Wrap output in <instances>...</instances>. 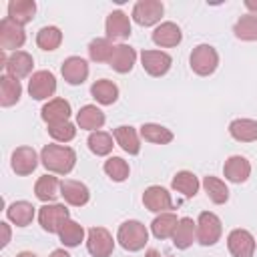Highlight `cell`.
I'll return each mask as SVG.
<instances>
[{
    "label": "cell",
    "mask_w": 257,
    "mask_h": 257,
    "mask_svg": "<svg viewBox=\"0 0 257 257\" xmlns=\"http://www.w3.org/2000/svg\"><path fill=\"white\" fill-rule=\"evenodd\" d=\"M40 163L54 175H68L76 165V153L66 145H46L40 151Z\"/></svg>",
    "instance_id": "obj_1"
},
{
    "label": "cell",
    "mask_w": 257,
    "mask_h": 257,
    "mask_svg": "<svg viewBox=\"0 0 257 257\" xmlns=\"http://www.w3.org/2000/svg\"><path fill=\"white\" fill-rule=\"evenodd\" d=\"M116 241L126 251H141L149 243V231L141 221H124L116 231Z\"/></svg>",
    "instance_id": "obj_2"
},
{
    "label": "cell",
    "mask_w": 257,
    "mask_h": 257,
    "mask_svg": "<svg viewBox=\"0 0 257 257\" xmlns=\"http://www.w3.org/2000/svg\"><path fill=\"white\" fill-rule=\"evenodd\" d=\"M189 64H191V70L195 74L209 76L219 66V54L211 44H199L193 48V52L189 56Z\"/></svg>",
    "instance_id": "obj_3"
},
{
    "label": "cell",
    "mask_w": 257,
    "mask_h": 257,
    "mask_svg": "<svg viewBox=\"0 0 257 257\" xmlns=\"http://www.w3.org/2000/svg\"><path fill=\"white\" fill-rule=\"evenodd\" d=\"M68 219L70 211L60 203H44L38 209V223L46 233H60Z\"/></svg>",
    "instance_id": "obj_4"
},
{
    "label": "cell",
    "mask_w": 257,
    "mask_h": 257,
    "mask_svg": "<svg viewBox=\"0 0 257 257\" xmlns=\"http://www.w3.org/2000/svg\"><path fill=\"white\" fill-rule=\"evenodd\" d=\"M221 233H223L221 219L211 211H203L197 219V241L205 247H211L221 239Z\"/></svg>",
    "instance_id": "obj_5"
},
{
    "label": "cell",
    "mask_w": 257,
    "mask_h": 257,
    "mask_svg": "<svg viewBox=\"0 0 257 257\" xmlns=\"http://www.w3.org/2000/svg\"><path fill=\"white\" fill-rule=\"evenodd\" d=\"M86 249L92 257H110L114 251V239L104 227H90L86 233Z\"/></svg>",
    "instance_id": "obj_6"
},
{
    "label": "cell",
    "mask_w": 257,
    "mask_h": 257,
    "mask_svg": "<svg viewBox=\"0 0 257 257\" xmlns=\"http://www.w3.org/2000/svg\"><path fill=\"white\" fill-rule=\"evenodd\" d=\"M26 42V32H24V26L16 24L14 20H10L8 16L0 20V48L4 52L12 50L16 52L18 48H22Z\"/></svg>",
    "instance_id": "obj_7"
},
{
    "label": "cell",
    "mask_w": 257,
    "mask_h": 257,
    "mask_svg": "<svg viewBox=\"0 0 257 257\" xmlns=\"http://www.w3.org/2000/svg\"><path fill=\"white\" fill-rule=\"evenodd\" d=\"M165 14V6L159 0H139L133 6V20L139 26H153L161 22Z\"/></svg>",
    "instance_id": "obj_8"
},
{
    "label": "cell",
    "mask_w": 257,
    "mask_h": 257,
    "mask_svg": "<svg viewBox=\"0 0 257 257\" xmlns=\"http://www.w3.org/2000/svg\"><path fill=\"white\" fill-rule=\"evenodd\" d=\"M28 92L34 100H44L56 92V78L50 70H36L28 80Z\"/></svg>",
    "instance_id": "obj_9"
},
{
    "label": "cell",
    "mask_w": 257,
    "mask_h": 257,
    "mask_svg": "<svg viewBox=\"0 0 257 257\" xmlns=\"http://www.w3.org/2000/svg\"><path fill=\"white\" fill-rule=\"evenodd\" d=\"M143 205L153 213H169L173 209V199L165 187L151 185L143 193Z\"/></svg>",
    "instance_id": "obj_10"
},
{
    "label": "cell",
    "mask_w": 257,
    "mask_h": 257,
    "mask_svg": "<svg viewBox=\"0 0 257 257\" xmlns=\"http://www.w3.org/2000/svg\"><path fill=\"white\" fill-rule=\"evenodd\" d=\"M227 247L233 257H253L255 237L247 229H233L227 235Z\"/></svg>",
    "instance_id": "obj_11"
},
{
    "label": "cell",
    "mask_w": 257,
    "mask_h": 257,
    "mask_svg": "<svg viewBox=\"0 0 257 257\" xmlns=\"http://www.w3.org/2000/svg\"><path fill=\"white\" fill-rule=\"evenodd\" d=\"M141 62H143V68H145L147 74L163 76V74L169 72V68L173 64V58L163 50H143L141 52Z\"/></svg>",
    "instance_id": "obj_12"
},
{
    "label": "cell",
    "mask_w": 257,
    "mask_h": 257,
    "mask_svg": "<svg viewBox=\"0 0 257 257\" xmlns=\"http://www.w3.org/2000/svg\"><path fill=\"white\" fill-rule=\"evenodd\" d=\"M104 30H106V38L108 40H124L131 36L133 28H131V18L122 12V10H112L106 16L104 22Z\"/></svg>",
    "instance_id": "obj_13"
},
{
    "label": "cell",
    "mask_w": 257,
    "mask_h": 257,
    "mask_svg": "<svg viewBox=\"0 0 257 257\" xmlns=\"http://www.w3.org/2000/svg\"><path fill=\"white\" fill-rule=\"evenodd\" d=\"M38 165V155L32 147H18L14 149L12 153V159H10V167L16 175L20 177H26L30 175Z\"/></svg>",
    "instance_id": "obj_14"
},
{
    "label": "cell",
    "mask_w": 257,
    "mask_h": 257,
    "mask_svg": "<svg viewBox=\"0 0 257 257\" xmlns=\"http://www.w3.org/2000/svg\"><path fill=\"white\" fill-rule=\"evenodd\" d=\"M70 102L64 100V98H50L42 110H40V116L42 120L50 126V124H60V122H66L70 118Z\"/></svg>",
    "instance_id": "obj_15"
},
{
    "label": "cell",
    "mask_w": 257,
    "mask_h": 257,
    "mask_svg": "<svg viewBox=\"0 0 257 257\" xmlns=\"http://www.w3.org/2000/svg\"><path fill=\"white\" fill-rule=\"evenodd\" d=\"M60 195H62V199H64L68 205H72V207H82V205H86L88 199H90L88 187H86L84 183H80V181H74V179H64V181L60 183Z\"/></svg>",
    "instance_id": "obj_16"
},
{
    "label": "cell",
    "mask_w": 257,
    "mask_h": 257,
    "mask_svg": "<svg viewBox=\"0 0 257 257\" xmlns=\"http://www.w3.org/2000/svg\"><path fill=\"white\" fill-rule=\"evenodd\" d=\"M60 72H62V78H64L68 84L76 86V84H82V82L88 78V64H86V60L80 58V56H68V58L62 62Z\"/></svg>",
    "instance_id": "obj_17"
},
{
    "label": "cell",
    "mask_w": 257,
    "mask_h": 257,
    "mask_svg": "<svg viewBox=\"0 0 257 257\" xmlns=\"http://www.w3.org/2000/svg\"><path fill=\"white\" fill-rule=\"evenodd\" d=\"M223 175L231 183H245L249 179V175H251V163L241 155H233V157H229L225 161Z\"/></svg>",
    "instance_id": "obj_18"
},
{
    "label": "cell",
    "mask_w": 257,
    "mask_h": 257,
    "mask_svg": "<svg viewBox=\"0 0 257 257\" xmlns=\"http://www.w3.org/2000/svg\"><path fill=\"white\" fill-rule=\"evenodd\" d=\"M135 62H137V50L133 46H128V44H116L114 46V52H112V56L108 60L110 68L116 70L118 74L131 72L133 66H135Z\"/></svg>",
    "instance_id": "obj_19"
},
{
    "label": "cell",
    "mask_w": 257,
    "mask_h": 257,
    "mask_svg": "<svg viewBox=\"0 0 257 257\" xmlns=\"http://www.w3.org/2000/svg\"><path fill=\"white\" fill-rule=\"evenodd\" d=\"M183 40V32L175 22H161L155 30H153V42L161 48H171L181 44Z\"/></svg>",
    "instance_id": "obj_20"
},
{
    "label": "cell",
    "mask_w": 257,
    "mask_h": 257,
    "mask_svg": "<svg viewBox=\"0 0 257 257\" xmlns=\"http://www.w3.org/2000/svg\"><path fill=\"white\" fill-rule=\"evenodd\" d=\"M6 74L14 76V78H24L32 72L34 68V58L26 52V50H16L8 56V62H6Z\"/></svg>",
    "instance_id": "obj_21"
},
{
    "label": "cell",
    "mask_w": 257,
    "mask_h": 257,
    "mask_svg": "<svg viewBox=\"0 0 257 257\" xmlns=\"http://www.w3.org/2000/svg\"><path fill=\"white\" fill-rule=\"evenodd\" d=\"M104 112L96 106V104H84L78 112H76V124L80 126V128H84V131H90V133H94V131H98L102 124H104Z\"/></svg>",
    "instance_id": "obj_22"
},
{
    "label": "cell",
    "mask_w": 257,
    "mask_h": 257,
    "mask_svg": "<svg viewBox=\"0 0 257 257\" xmlns=\"http://www.w3.org/2000/svg\"><path fill=\"white\" fill-rule=\"evenodd\" d=\"M112 137H114L116 145H118L124 153H128V155H139V153H141V141H139V133H137L135 126L120 124V126L114 128Z\"/></svg>",
    "instance_id": "obj_23"
},
{
    "label": "cell",
    "mask_w": 257,
    "mask_h": 257,
    "mask_svg": "<svg viewBox=\"0 0 257 257\" xmlns=\"http://www.w3.org/2000/svg\"><path fill=\"white\" fill-rule=\"evenodd\" d=\"M34 14H36V2L34 0H10L8 2V18L20 26L32 22Z\"/></svg>",
    "instance_id": "obj_24"
},
{
    "label": "cell",
    "mask_w": 257,
    "mask_h": 257,
    "mask_svg": "<svg viewBox=\"0 0 257 257\" xmlns=\"http://www.w3.org/2000/svg\"><path fill=\"white\" fill-rule=\"evenodd\" d=\"M60 183L54 175H42L38 177L36 185H34V195L38 201L42 203H52L58 195H60Z\"/></svg>",
    "instance_id": "obj_25"
},
{
    "label": "cell",
    "mask_w": 257,
    "mask_h": 257,
    "mask_svg": "<svg viewBox=\"0 0 257 257\" xmlns=\"http://www.w3.org/2000/svg\"><path fill=\"white\" fill-rule=\"evenodd\" d=\"M195 237H197V223L191 217L179 219V225L173 233V245L177 249H187V247L193 245Z\"/></svg>",
    "instance_id": "obj_26"
},
{
    "label": "cell",
    "mask_w": 257,
    "mask_h": 257,
    "mask_svg": "<svg viewBox=\"0 0 257 257\" xmlns=\"http://www.w3.org/2000/svg\"><path fill=\"white\" fill-rule=\"evenodd\" d=\"M20 96H22L20 80L10 76V74H2L0 76V104L2 106H12L20 100Z\"/></svg>",
    "instance_id": "obj_27"
},
{
    "label": "cell",
    "mask_w": 257,
    "mask_h": 257,
    "mask_svg": "<svg viewBox=\"0 0 257 257\" xmlns=\"http://www.w3.org/2000/svg\"><path fill=\"white\" fill-rule=\"evenodd\" d=\"M229 135L239 143H253V141H257V120L235 118L229 124Z\"/></svg>",
    "instance_id": "obj_28"
},
{
    "label": "cell",
    "mask_w": 257,
    "mask_h": 257,
    "mask_svg": "<svg viewBox=\"0 0 257 257\" xmlns=\"http://www.w3.org/2000/svg\"><path fill=\"white\" fill-rule=\"evenodd\" d=\"M90 94H92V98L98 104L108 106V104L116 102V98H118V86L112 80H108V78H100V80H96L90 86Z\"/></svg>",
    "instance_id": "obj_29"
},
{
    "label": "cell",
    "mask_w": 257,
    "mask_h": 257,
    "mask_svg": "<svg viewBox=\"0 0 257 257\" xmlns=\"http://www.w3.org/2000/svg\"><path fill=\"white\" fill-rule=\"evenodd\" d=\"M6 217L16 225V227H26L34 219V205L28 201H14L6 209Z\"/></svg>",
    "instance_id": "obj_30"
},
{
    "label": "cell",
    "mask_w": 257,
    "mask_h": 257,
    "mask_svg": "<svg viewBox=\"0 0 257 257\" xmlns=\"http://www.w3.org/2000/svg\"><path fill=\"white\" fill-rule=\"evenodd\" d=\"M177 225H179V219H177L175 213H171V211L169 213H159L151 223V231L157 239H169V237H173Z\"/></svg>",
    "instance_id": "obj_31"
},
{
    "label": "cell",
    "mask_w": 257,
    "mask_h": 257,
    "mask_svg": "<svg viewBox=\"0 0 257 257\" xmlns=\"http://www.w3.org/2000/svg\"><path fill=\"white\" fill-rule=\"evenodd\" d=\"M171 187H173L177 193L185 195V197H195L197 191H199V187H201V183H199V179H197L195 173H191V171H179V173L173 177Z\"/></svg>",
    "instance_id": "obj_32"
},
{
    "label": "cell",
    "mask_w": 257,
    "mask_h": 257,
    "mask_svg": "<svg viewBox=\"0 0 257 257\" xmlns=\"http://www.w3.org/2000/svg\"><path fill=\"white\" fill-rule=\"evenodd\" d=\"M141 137L155 145H169L173 141V133L167 126L157 124V122H145L141 126Z\"/></svg>",
    "instance_id": "obj_33"
},
{
    "label": "cell",
    "mask_w": 257,
    "mask_h": 257,
    "mask_svg": "<svg viewBox=\"0 0 257 257\" xmlns=\"http://www.w3.org/2000/svg\"><path fill=\"white\" fill-rule=\"evenodd\" d=\"M203 189H205V193H207V197L215 203V205H223V203H227L229 201V189H227V185L221 181V179H217V177H205L203 179Z\"/></svg>",
    "instance_id": "obj_34"
},
{
    "label": "cell",
    "mask_w": 257,
    "mask_h": 257,
    "mask_svg": "<svg viewBox=\"0 0 257 257\" xmlns=\"http://www.w3.org/2000/svg\"><path fill=\"white\" fill-rule=\"evenodd\" d=\"M233 32H235V36L239 40H245V42L257 40V14H245V16H241L235 22Z\"/></svg>",
    "instance_id": "obj_35"
},
{
    "label": "cell",
    "mask_w": 257,
    "mask_h": 257,
    "mask_svg": "<svg viewBox=\"0 0 257 257\" xmlns=\"http://www.w3.org/2000/svg\"><path fill=\"white\" fill-rule=\"evenodd\" d=\"M62 42V32L58 26H42L38 32H36V44L38 48L42 50H56Z\"/></svg>",
    "instance_id": "obj_36"
},
{
    "label": "cell",
    "mask_w": 257,
    "mask_h": 257,
    "mask_svg": "<svg viewBox=\"0 0 257 257\" xmlns=\"http://www.w3.org/2000/svg\"><path fill=\"white\" fill-rule=\"evenodd\" d=\"M58 237H60V243H62L64 247H76V245H80V243L84 241V227H82L80 223L68 219V221L64 223V227L60 229Z\"/></svg>",
    "instance_id": "obj_37"
},
{
    "label": "cell",
    "mask_w": 257,
    "mask_h": 257,
    "mask_svg": "<svg viewBox=\"0 0 257 257\" xmlns=\"http://www.w3.org/2000/svg\"><path fill=\"white\" fill-rule=\"evenodd\" d=\"M88 149H90V153H94L96 157H106V155H110L112 153V137L108 135V133H104V131H94V133H90L88 135Z\"/></svg>",
    "instance_id": "obj_38"
},
{
    "label": "cell",
    "mask_w": 257,
    "mask_h": 257,
    "mask_svg": "<svg viewBox=\"0 0 257 257\" xmlns=\"http://www.w3.org/2000/svg\"><path fill=\"white\" fill-rule=\"evenodd\" d=\"M114 52V44L108 38H94L88 44V56L94 62H108Z\"/></svg>",
    "instance_id": "obj_39"
},
{
    "label": "cell",
    "mask_w": 257,
    "mask_h": 257,
    "mask_svg": "<svg viewBox=\"0 0 257 257\" xmlns=\"http://www.w3.org/2000/svg\"><path fill=\"white\" fill-rule=\"evenodd\" d=\"M104 173L114 181V183H122V181H126L128 179V173H131V169H128V163L124 161V159H120V157H108L106 161H104Z\"/></svg>",
    "instance_id": "obj_40"
},
{
    "label": "cell",
    "mask_w": 257,
    "mask_h": 257,
    "mask_svg": "<svg viewBox=\"0 0 257 257\" xmlns=\"http://www.w3.org/2000/svg\"><path fill=\"white\" fill-rule=\"evenodd\" d=\"M48 135L58 143H68V141H72L76 137V126L70 120L60 122V124H50L48 126Z\"/></svg>",
    "instance_id": "obj_41"
},
{
    "label": "cell",
    "mask_w": 257,
    "mask_h": 257,
    "mask_svg": "<svg viewBox=\"0 0 257 257\" xmlns=\"http://www.w3.org/2000/svg\"><path fill=\"white\" fill-rule=\"evenodd\" d=\"M0 229H2V243H0V245L6 247V245L10 243V225H8L6 221H2V223H0Z\"/></svg>",
    "instance_id": "obj_42"
},
{
    "label": "cell",
    "mask_w": 257,
    "mask_h": 257,
    "mask_svg": "<svg viewBox=\"0 0 257 257\" xmlns=\"http://www.w3.org/2000/svg\"><path fill=\"white\" fill-rule=\"evenodd\" d=\"M245 8L251 10V14H257V2L255 0H245Z\"/></svg>",
    "instance_id": "obj_43"
},
{
    "label": "cell",
    "mask_w": 257,
    "mask_h": 257,
    "mask_svg": "<svg viewBox=\"0 0 257 257\" xmlns=\"http://www.w3.org/2000/svg\"><path fill=\"white\" fill-rule=\"evenodd\" d=\"M48 257H70V255H68L64 249H54V251H52Z\"/></svg>",
    "instance_id": "obj_44"
},
{
    "label": "cell",
    "mask_w": 257,
    "mask_h": 257,
    "mask_svg": "<svg viewBox=\"0 0 257 257\" xmlns=\"http://www.w3.org/2000/svg\"><path fill=\"white\" fill-rule=\"evenodd\" d=\"M145 257H165V255H161L157 249H149V251L145 253Z\"/></svg>",
    "instance_id": "obj_45"
},
{
    "label": "cell",
    "mask_w": 257,
    "mask_h": 257,
    "mask_svg": "<svg viewBox=\"0 0 257 257\" xmlns=\"http://www.w3.org/2000/svg\"><path fill=\"white\" fill-rule=\"evenodd\" d=\"M16 257H36V255H34L32 251H20V253H18Z\"/></svg>",
    "instance_id": "obj_46"
}]
</instances>
